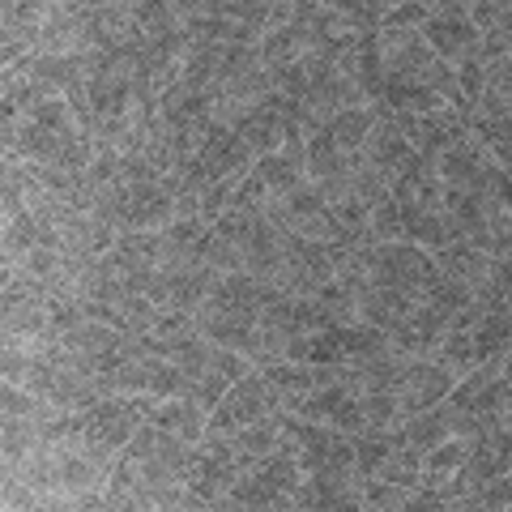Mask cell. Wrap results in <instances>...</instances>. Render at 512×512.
<instances>
[{
  "instance_id": "1",
  "label": "cell",
  "mask_w": 512,
  "mask_h": 512,
  "mask_svg": "<svg viewBox=\"0 0 512 512\" xmlns=\"http://www.w3.org/2000/svg\"><path fill=\"white\" fill-rule=\"evenodd\" d=\"M286 410V397L274 389V380H269L261 367H252L248 376H239L227 397L210 410V431L218 436H227V431H239V427H252L261 419H274V414Z\"/></svg>"
},
{
  "instance_id": "2",
  "label": "cell",
  "mask_w": 512,
  "mask_h": 512,
  "mask_svg": "<svg viewBox=\"0 0 512 512\" xmlns=\"http://www.w3.org/2000/svg\"><path fill=\"white\" fill-rule=\"evenodd\" d=\"M239 474H244V466H239V457L231 453V440L210 431V436L192 448V461L184 470V487L197 495L201 508H222V500H227V491L235 487Z\"/></svg>"
},
{
  "instance_id": "3",
  "label": "cell",
  "mask_w": 512,
  "mask_h": 512,
  "mask_svg": "<svg viewBox=\"0 0 512 512\" xmlns=\"http://www.w3.org/2000/svg\"><path fill=\"white\" fill-rule=\"evenodd\" d=\"M440 261L436 252L423 248V244H410V239H393V244H380L376 248V278L397 286V291H406L414 299H427L431 286L440 282Z\"/></svg>"
},
{
  "instance_id": "4",
  "label": "cell",
  "mask_w": 512,
  "mask_h": 512,
  "mask_svg": "<svg viewBox=\"0 0 512 512\" xmlns=\"http://www.w3.org/2000/svg\"><path fill=\"white\" fill-rule=\"evenodd\" d=\"M461 376L448 372V367L431 355V359H414V355H402L397 363V380H393V397L397 406H402V419L410 423L414 414H423L431 406H440L448 393H453V384Z\"/></svg>"
},
{
  "instance_id": "5",
  "label": "cell",
  "mask_w": 512,
  "mask_h": 512,
  "mask_svg": "<svg viewBox=\"0 0 512 512\" xmlns=\"http://www.w3.org/2000/svg\"><path fill=\"white\" fill-rule=\"evenodd\" d=\"M423 35H427L431 47H436V56L453 60V64L470 60V56H483V30L474 26L466 0H436Z\"/></svg>"
},
{
  "instance_id": "6",
  "label": "cell",
  "mask_w": 512,
  "mask_h": 512,
  "mask_svg": "<svg viewBox=\"0 0 512 512\" xmlns=\"http://www.w3.org/2000/svg\"><path fill=\"white\" fill-rule=\"evenodd\" d=\"M389 111V107H384ZM389 116L402 124V133L410 137V146L427 154V158H440L457 137L470 133V120L461 116L457 107H436V111H419V116H406V111H389Z\"/></svg>"
},
{
  "instance_id": "7",
  "label": "cell",
  "mask_w": 512,
  "mask_h": 512,
  "mask_svg": "<svg viewBox=\"0 0 512 512\" xmlns=\"http://www.w3.org/2000/svg\"><path fill=\"white\" fill-rule=\"evenodd\" d=\"M141 423H146V419H141V410L133 406V397H128V393H107L94 406L82 410V431L90 440L116 448V453H124V444L137 436Z\"/></svg>"
},
{
  "instance_id": "8",
  "label": "cell",
  "mask_w": 512,
  "mask_h": 512,
  "mask_svg": "<svg viewBox=\"0 0 512 512\" xmlns=\"http://www.w3.org/2000/svg\"><path fill=\"white\" fill-rule=\"evenodd\" d=\"M448 325H453V316L440 312L436 303H419L402 325L393 329V350L397 355H414V359H431L444 342Z\"/></svg>"
},
{
  "instance_id": "9",
  "label": "cell",
  "mask_w": 512,
  "mask_h": 512,
  "mask_svg": "<svg viewBox=\"0 0 512 512\" xmlns=\"http://www.w3.org/2000/svg\"><path fill=\"white\" fill-rule=\"evenodd\" d=\"M436 261H440V269L448 278H457L461 286H470V291L478 295V299H491V278H495V256L491 252H483L474 244V239H453L448 248H440L436 252Z\"/></svg>"
},
{
  "instance_id": "10",
  "label": "cell",
  "mask_w": 512,
  "mask_h": 512,
  "mask_svg": "<svg viewBox=\"0 0 512 512\" xmlns=\"http://www.w3.org/2000/svg\"><path fill=\"white\" fill-rule=\"evenodd\" d=\"M380 52L389 77H414V82L436 60V47L427 43L423 30H380Z\"/></svg>"
},
{
  "instance_id": "11",
  "label": "cell",
  "mask_w": 512,
  "mask_h": 512,
  "mask_svg": "<svg viewBox=\"0 0 512 512\" xmlns=\"http://www.w3.org/2000/svg\"><path fill=\"white\" fill-rule=\"evenodd\" d=\"M491 163H495V154H491L474 133L457 137L453 146H448V150L436 158L444 184H453V188H478V180H483V171H487Z\"/></svg>"
},
{
  "instance_id": "12",
  "label": "cell",
  "mask_w": 512,
  "mask_h": 512,
  "mask_svg": "<svg viewBox=\"0 0 512 512\" xmlns=\"http://www.w3.org/2000/svg\"><path fill=\"white\" fill-rule=\"evenodd\" d=\"M261 372L274 380V389L286 397V402H295V397L320 389V384L342 380V367H329V363H299V359H278V363L261 367Z\"/></svg>"
},
{
  "instance_id": "13",
  "label": "cell",
  "mask_w": 512,
  "mask_h": 512,
  "mask_svg": "<svg viewBox=\"0 0 512 512\" xmlns=\"http://www.w3.org/2000/svg\"><path fill=\"white\" fill-rule=\"evenodd\" d=\"M150 423L167 427L171 436H180L188 444H201L210 436V410H205L197 397H163V402L150 410Z\"/></svg>"
},
{
  "instance_id": "14",
  "label": "cell",
  "mask_w": 512,
  "mask_h": 512,
  "mask_svg": "<svg viewBox=\"0 0 512 512\" xmlns=\"http://www.w3.org/2000/svg\"><path fill=\"white\" fill-rule=\"evenodd\" d=\"M282 414H274V419H261V423H252V427L227 431L231 453L239 457V466H244V470H252L256 461H265L269 453H278V444H282Z\"/></svg>"
},
{
  "instance_id": "15",
  "label": "cell",
  "mask_w": 512,
  "mask_h": 512,
  "mask_svg": "<svg viewBox=\"0 0 512 512\" xmlns=\"http://www.w3.org/2000/svg\"><path fill=\"white\" fill-rule=\"evenodd\" d=\"M402 218H406V239L410 244H423L431 252L453 244V227H448L444 210H427V205H419V201H402Z\"/></svg>"
},
{
  "instance_id": "16",
  "label": "cell",
  "mask_w": 512,
  "mask_h": 512,
  "mask_svg": "<svg viewBox=\"0 0 512 512\" xmlns=\"http://www.w3.org/2000/svg\"><path fill=\"white\" fill-rule=\"evenodd\" d=\"M380 107H389V111H406V116H419V111H436V107H448V103H444L431 86L414 82V77H389V86H384Z\"/></svg>"
},
{
  "instance_id": "17",
  "label": "cell",
  "mask_w": 512,
  "mask_h": 512,
  "mask_svg": "<svg viewBox=\"0 0 512 512\" xmlns=\"http://www.w3.org/2000/svg\"><path fill=\"white\" fill-rule=\"evenodd\" d=\"M376 120H380V107H376V103L346 107V111H338V116L329 120V133L342 141V150H346V154H359V150H363V141L372 137Z\"/></svg>"
},
{
  "instance_id": "18",
  "label": "cell",
  "mask_w": 512,
  "mask_h": 512,
  "mask_svg": "<svg viewBox=\"0 0 512 512\" xmlns=\"http://www.w3.org/2000/svg\"><path fill=\"white\" fill-rule=\"evenodd\" d=\"M504 111H512V52L487 60V86L474 116H504Z\"/></svg>"
},
{
  "instance_id": "19",
  "label": "cell",
  "mask_w": 512,
  "mask_h": 512,
  "mask_svg": "<svg viewBox=\"0 0 512 512\" xmlns=\"http://www.w3.org/2000/svg\"><path fill=\"white\" fill-rule=\"evenodd\" d=\"M256 175H261L265 188H269V205L282 201V197H291V192H295L303 180H308V171L295 167L286 154H265V158H256Z\"/></svg>"
},
{
  "instance_id": "20",
  "label": "cell",
  "mask_w": 512,
  "mask_h": 512,
  "mask_svg": "<svg viewBox=\"0 0 512 512\" xmlns=\"http://www.w3.org/2000/svg\"><path fill=\"white\" fill-rule=\"evenodd\" d=\"M346 393H350V384L346 380H333V384H320V389L295 397V402H286V410L299 414V419H312V423H329L333 410L346 402Z\"/></svg>"
},
{
  "instance_id": "21",
  "label": "cell",
  "mask_w": 512,
  "mask_h": 512,
  "mask_svg": "<svg viewBox=\"0 0 512 512\" xmlns=\"http://www.w3.org/2000/svg\"><path fill=\"white\" fill-rule=\"evenodd\" d=\"M363 483V508H414V491L397 487L389 478H359Z\"/></svg>"
},
{
  "instance_id": "22",
  "label": "cell",
  "mask_w": 512,
  "mask_h": 512,
  "mask_svg": "<svg viewBox=\"0 0 512 512\" xmlns=\"http://www.w3.org/2000/svg\"><path fill=\"white\" fill-rule=\"evenodd\" d=\"M372 231L380 244H393V239H406V218H402V201L389 197V201H380L376 210H372Z\"/></svg>"
},
{
  "instance_id": "23",
  "label": "cell",
  "mask_w": 512,
  "mask_h": 512,
  "mask_svg": "<svg viewBox=\"0 0 512 512\" xmlns=\"http://www.w3.org/2000/svg\"><path fill=\"white\" fill-rule=\"evenodd\" d=\"M431 18V5L427 0H402V5H393L389 13H384L380 30H423Z\"/></svg>"
},
{
  "instance_id": "24",
  "label": "cell",
  "mask_w": 512,
  "mask_h": 512,
  "mask_svg": "<svg viewBox=\"0 0 512 512\" xmlns=\"http://www.w3.org/2000/svg\"><path fill=\"white\" fill-rule=\"evenodd\" d=\"M457 77H461V94L466 103L478 111V99H483V86H487V56H470L457 64Z\"/></svg>"
},
{
  "instance_id": "25",
  "label": "cell",
  "mask_w": 512,
  "mask_h": 512,
  "mask_svg": "<svg viewBox=\"0 0 512 512\" xmlns=\"http://www.w3.org/2000/svg\"><path fill=\"white\" fill-rule=\"evenodd\" d=\"M512 52V9H504L500 18H495L491 30H483V56L495 60V56H504Z\"/></svg>"
},
{
  "instance_id": "26",
  "label": "cell",
  "mask_w": 512,
  "mask_h": 512,
  "mask_svg": "<svg viewBox=\"0 0 512 512\" xmlns=\"http://www.w3.org/2000/svg\"><path fill=\"white\" fill-rule=\"evenodd\" d=\"M474 508H512V470L508 474H500V478H491V483L478 491V500H474Z\"/></svg>"
},
{
  "instance_id": "27",
  "label": "cell",
  "mask_w": 512,
  "mask_h": 512,
  "mask_svg": "<svg viewBox=\"0 0 512 512\" xmlns=\"http://www.w3.org/2000/svg\"><path fill=\"white\" fill-rule=\"evenodd\" d=\"M171 5H175V13H180V18H192V13L205 9V0H171Z\"/></svg>"
},
{
  "instance_id": "28",
  "label": "cell",
  "mask_w": 512,
  "mask_h": 512,
  "mask_svg": "<svg viewBox=\"0 0 512 512\" xmlns=\"http://www.w3.org/2000/svg\"><path fill=\"white\" fill-rule=\"evenodd\" d=\"M427 5H436V0H427Z\"/></svg>"
}]
</instances>
